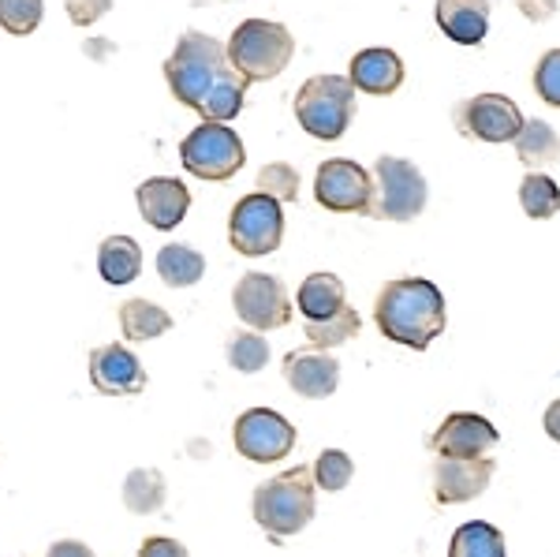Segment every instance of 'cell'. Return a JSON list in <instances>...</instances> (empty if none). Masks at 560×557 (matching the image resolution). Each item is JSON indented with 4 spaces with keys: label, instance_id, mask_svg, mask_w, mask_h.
<instances>
[{
    "label": "cell",
    "instance_id": "1f68e13d",
    "mask_svg": "<svg viewBox=\"0 0 560 557\" xmlns=\"http://www.w3.org/2000/svg\"><path fill=\"white\" fill-rule=\"evenodd\" d=\"M258 192L277 202H295L300 199V173L284 161H273L258 173Z\"/></svg>",
    "mask_w": 560,
    "mask_h": 557
},
{
    "label": "cell",
    "instance_id": "603a6c76",
    "mask_svg": "<svg viewBox=\"0 0 560 557\" xmlns=\"http://www.w3.org/2000/svg\"><path fill=\"white\" fill-rule=\"evenodd\" d=\"M516 154L527 165V173H538V169L560 161V139L557 131L549 128L546 120H527L523 131L516 135Z\"/></svg>",
    "mask_w": 560,
    "mask_h": 557
},
{
    "label": "cell",
    "instance_id": "8fae6325",
    "mask_svg": "<svg viewBox=\"0 0 560 557\" xmlns=\"http://www.w3.org/2000/svg\"><path fill=\"white\" fill-rule=\"evenodd\" d=\"M314 199L332 213H366L374 199V179L351 158H329L314 176Z\"/></svg>",
    "mask_w": 560,
    "mask_h": 557
},
{
    "label": "cell",
    "instance_id": "7402d4cb",
    "mask_svg": "<svg viewBox=\"0 0 560 557\" xmlns=\"http://www.w3.org/2000/svg\"><path fill=\"white\" fill-rule=\"evenodd\" d=\"M120 329L128 340L142 345V340L168 334V329H173V314L150 300H124L120 303Z\"/></svg>",
    "mask_w": 560,
    "mask_h": 557
},
{
    "label": "cell",
    "instance_id": "ba28073f",
    "mask_svg": "<svg viewBox=\"0 0 560 557\" xmlns=\"http://www.w3.org/2000/svg\"><path fill=\"white\" fill-rule=\"evenodd\" d=\"M229 240L232 251L247 258H261V255H273L284 240V206L269 195H243V199L232 206V218H229Z\"/></svg>",
    "mask_w": 560,
    "mask_h": 557
},
{
    "label": "cell",
    "instance_id": "836d02e7",
    "mask_svg": "<svg viewBox=\"0 0 560 557\" xmlns=\"http://www.w3.org/2000/svg\"><path fill=\"white\" fill-rule=\"evenodd\" d=\"M65 8L75 26H94L105 12H113V0H65Z\"/></svg>",
    "mask_w": 560,
    "mask_h": 557
},
{
    "label": "cell",
    "instance_id": "52a82bcc",
    "mask_svg": "<svg viewBox=\"0 0 560 557\" xmlns=\"http://www.w3.org/2000/svg\"><path fill=\"white\" fill-rule=\"evenodd\" d=\"M179 161H184V169L191 176L210 179V184H221V179L240 173L247 154H243L240 135L232 131L229 124L202 120L184 142H179Z\"/></svg>",
    "mask_w": 560,
    "mask_h": 557
},
{
    "label": "cell",
    "instance_id": "d590c367",
    "mask_svg": "<svg viewBox=\"0 0 560 557\" xmlns=\"http://www.w3.org/2000/svg\"><path fill=\"white\" fill-rule=\"evenodd\" d=\"M520 12L527 15L530 23H549L557 12V0H520Z\"/></svg>",
    "mask_w": 560,
    "mask_h": 557
},
{
    "label": "cell",
    "instance_id": "d6a6232c",
    "mask_svg": "<svg viewBox=\"0 0 560 557\" xmlns=\"http://www.w3.org/2000/svg\"><path fill=\"white\" fill-rule=\"evenodd\" d=\"M535 90L546 105L560 109V49H549L535 68Z\"/></svg>",
    "mask_w": 560,
    "mask_h": 557
},
{
    "label": "cell",
    "instance_id": "4fadbf2b",
    "mask_svg": "<svg viewBox=\"0 0 560 557\" xmlns=\"http://www.w3.org/2000/svg\"><path fill=\"white\" fill-rule=\"evenodd\" d=\"M497 464L490 456H438L433 464V498L438 506H464L490 490Z\"/></svg>",
    "mask_w": 560,
    "mask_h": 557
},
{
    "label": "cell",
    "instance_id": "cb8c5ba5",
    "mask_svg": "<svg viewBox=\"0 0 560 557\" xmlns=\"http://www.w3.org/2000/svg\"><path fill=\"white\" fill-rule=\"evenodd\" d=\"M158 274L168 289H191L195 281H202L206 258L187 244H168L158 251Z\"/></svg>",
    "mask_w": 560,
    "mask_h": 557
},
{
    "label": "cell",
    "instance_id": "44dd1931",
    "mask_svg": "<svg viewBox=\"0 0 560 557\" xmlns=\"http://www.w3.org/2000/svg\"><path fill=\"white\" fill-rule=\"evenodd\" d=\"M97 274L105 285H131L142 274V251L131 236H108L97 247Z\"/></svg>",
    "mask_w": 560,
    "mask_h": 557
},
{
    "label": "cell",
    "instance_id": "83f0119b",
    "mask_svg": "<svg viewBox=\"0 0 560 557\" xmlns=\"http://www.w3.org/2000/svg\"><path fill=\"white\" fill-rule=\"evenodd\" d=\"M520 206L535 221L553 218V213H560V187L546 173H527L520 184Z\"/></svg>",
    "mask_w": 560,
    "mask_h": 557
},
{
    "label": "cell",
    "instance_id": "30bf717a",
    "mask_svg": "<svg viewBox=\"0 0 560 557\" xmlns=\"http://www.w3.org/2000/svg\"><path fill=\"white\" fill-rule=\"evenodd\" d=\"M295 442H300L295 427L273 408H250L236 419V449L240 456L255 464L284 461V456H292Z\"/></svg>",
    "mask_w": 560,
    "mask_h": 557
},
{
    "label": "cell",
    "instance_id": "e0dca14e",
    "mask_svg": "<svg viewBox=\"0 0 560 557\" xmlns=\"http://www.w3.org/2000/svg\"><path fill=\"white\" fill-rule=\"evenodd\" d=\"M135 202H139L142 221H150L161 232H173L187 218V210H191V192L173 176H150L139 184Z\"/></svg>",
    "mask_w": 560,
    "mask_h": 557
},
{
    "label": "cell",
    "instance_id": "5bb4252c",
    "mask_svg": "<svg viewBox=\"0 0 560 557\" xmlns=\"http://www.w3.org/2000/svg\"><path fill=\"white\" fill-rule=\"evenodd\" d=\"M90 382L102 397H139L150 374L128 345H102L90 352Z\"/></svg>",
    "mask_w": 560,
    "mask_h": 557
},
{
    "label": "cell",
    "instance_id": "4316f807",
    "mask_svg": "<svg viewBox=\"0 0 560 557\" xmlns=\"http://www.w3.org/2000/svg\"><path fill=\"white\" fill-rule=\"evenodd\" d=\"M448 557H504V535L486 520L459 524L448 543Z\"/></svg>",
    "mask_w": 560,
    "mask_h": 557
},
{
    "label": "cell",
    "instance_id": "d4e9b609",
    "mask_svg": "<svg viewBox=\"0 0 560 557\" xmlns=\"http://www.w3.org/2000/svg\"><path fill=\"white\" fill-rule=\"evenodd\" d=\"M165 494H168L165 475L158 468H135L128 479H124V506L139 517L158 513V509L165 506Z\"/></svg>",
    "mask_w": 560,
    "mask_h": 557
},
{
    "label": "cell",
    "instance_id": "277c9868",
    "mask_svg": "<svg viewBox=\"0 0 560 557\" xmlns=\"http://www.w3.org/2000/svg\"><path fill=\"white\" fill-rule=\"evenodd\" d=\"M224 49H229V60L243 83H269L295 57L292 31L273 20H243Z\"/></svg>",
    "mask_w": 560,
    "mask_h": 557
},
{
    "label": "cell",
    "instance_id": "7a4b0ae2",
    "mask_svg": "<svg viewBox=\"0 0 560 557\" xmlns=\"http://www.w3.org/2000/svg\"><path fill=\"white\" fill-rule=\"evenodd\" d=\"M374 322L388 340L427 352L445 334V295L427 277H396L377 295Z\"/></svg>",
    "mask_w": 560,
    "mask_h": 557
},
{
    "label": "cell",
    "instance_id": "f1b7e54d",
    "mask_svg": "<svg viewBox=\"0 0 560 557\" xmlns=\"http://www.w3.org/2000/svg\"><path fill=\"white\" fill-rule=\"evenodd\" d=\"M224 352H229V363L236 367L240 374H255L269 363V340L261 334L243 329V334L229 337V348H224Z\"/></svg>",
    "mask_w": 560,
    "mask_h": 557
},
{
    "label": "cell",
    "instance_id": "9c48e42d",
    "mask_svg": "<svg viewBox=\"0 0 560 557\" xmlns=\"http://www.w3.org/2000/svg\"><path fill=\"white\" fill-rule=\"evenodd\" d=\"M232 303H236L240 318L258 334H269V329L292 322V300H288L284 285L273 274H258V269L243 274L236 281V292H232Z\"/></svg>",
    "mask_w": 560,
    "mask_h": 557
},
{
    "label": "cell",
    "instance_id": "8992f818",
    "mask_svg": "<svg viewBox=\"0 0 560 557\" xmlns=\"http://www.w3.org/2000/svg\"><path fill=\"white\" fill-rule=\"evenodd\" d=\"M427 176L408 158L382 154L374 165V199H370V218L382 221H415L427 210Z\"/></svg>",
    "mask_w": 560,
    "mask_h": 557
},
{
    "label": "cell",
    "instance_id": "ac0fdd59",
    "mask_svg": "<svg viewBox=\"0 0 560 557\" xmlns=\"http://www.w3.org/2000/svg\"><path fill=\"white\" fill-rule=\"evenodd\" d=\"M348 79H351V86L363 90V94H374V97L396 94L404 83V60L396 57L393 49H363L351 57Z\"/></svg>",
    "mask_w": 560,
    "mask_h": 557
},
{
    "label": "cell",
    "instance_id": "6da1fadb",
    "mask_svg": "<svg viewBox=\"0 0 560 557\" xmlns=\"http://www.w3.org/2000/svg\"><path fill=\"white\" fill-rule=\"evenodd\" d=\"M165 79L173 86L176 102L195 109L210 124H229L243 113L247 83L232 68L229 49L202 31H187L176 42L173 57L165 60Z\"/></svg>",
    "mask_w": 560,
    "mask_h": 557
},
{
    "label": "cell",
    "instance_id": "7c38bea8",
    "mask_svg": "<svg viewBox=\"0 0 560 557\" xmlns=\"http://www.w3.org/2000/svg\"><path fill=\"white\" fill-rule=\"evenodd\" d=\"M459 135L467 139H482V142H516V135L523 131V113L512 97L504 94H478L456 105L453 113Z\"/></svg>",
    "mask_w": 560,
    "mask_h": 557
},
{
    "label": "cell",
    "instance_id": "74e56055",
    "mask_svg": "<svg viewBox=\"0 0 560 557\" xmlns=\"http://www.w3.org/2000/svg\"><path fill=\"white\" fill-rule=\"evenodd\" d=\"M541 427H546V434L553 438V442H560V401H553L546 408V419H541Z\"/></svg>",
    "mask_w": 560,
    "mask_h": 557
},
{
    "label": "cell",
    "instance_id": "f546056e",
    "mask_svg": "<svg viewBox=\"0 0 560 557\" xmlns=\"http://www.w3.org/2000/svg\"><path fill=\"white\" fill-rule=\"evenodd\" d=\"M311 472H314V483H318V490L337 494V490H345L348 483H351V475H355V464H351V456L340 453V449H322Z\"/></svg>",
    "mask_w": 560,
    "mask_h": 557
},
{
    "label": "cell",
    "instance_id": "e575fe53",
    "mask_svg": "<svg viewBox=\"0 0 560 557\" xmlns=\"http://www.w3.org/2000/svg\"><path fill=\"white\" fill-rule=\"evenodd\" d=\"M139 557H191V554H187V546L176 543V538L150 535L147 543L139 546Z\"/></svg>",
    "mask_w": 560,
    "mask_h": 557
},
{
    "label": "cell",
    "instance_id": "484cf974",
    "mask_svg": "<svg viewBox=\"0 0 560 557\" xmlns=\"http://www.w3.org/2000/svg\"><path fill=\"white\" fill-rule=\"evenodd\" d=\"M359 326H363L359 311L345 303V307H340L337 314H329V318L303 322V334H306V340H311V348H322V352H329V348L348 345V340L359 334Z\"/></svg>",
    "mask_w": 560,
    "mask_h": 557
},
{
    "label": "cell",
    "instance_id": "8d00e7d4",
    "mask_svg": "<svg viewBox=\"0 0 560 557\" xmlns=\"http://www.w3.org/2000/svg\"><path fill=\"white\" fill-rule=\"evenodd\" d=\"M49 557H94V550L79 538H60V543L49 546Z\"/></svg>",
    "mask_w": 560,
    "mask_h": 557
},
{
    "label": "cell",
    "instance_id": "3957f363",
    "mask_svg": "<svg viewBox=\"0 0 560 557\" xmlns=\"http://www.w3.org/2000/svg\"><path fill=\"white\" fill-rule=\"evenodd\" d=\"M250 509H255V524L273 538L300 535L314 520V472L292 468L266 479L255 490Z\"/></svg>",
    "mask_w": 560,
    "mask_h": 557
},
{
    "label": "cell",
    "instance_id": "4dcf8cb0",
    "mask_svg": "<svg viewBox=\"0 0 560 557\" xmlns=\"http://www.w3.org/2000/svg\"><path fill=\"white\" fill-rule=\"evenodd\" d=\"M45 12V0H0V26L15 38H26V34L38 31Z\"/></svg>",
    "mask_w": 560,
    "mask_h": 557
},
{
    "label": "cell",
    "instance_id": "d6986e66",
    "mask_svg": "<svg viewBox=\"0 0 560 557\" xmlns=\"http://www.w3.org/2000/svg\"><path fill=\"white\" fill-rule=\"evenodd\" d=\"M433 15L456 45H482L490 34V0H438Z\"/></svg>",
    "mask_w": 560,
    "mask_h": 557
},
{
    "label": "cell",
    "instance_id": "2e32d148",
    "mask_svg": "<svg viewBox=\"0 0 560 557\" xmlns=\"http://www.w3.org/2000/svg\"><path fill=\"white\" fill-rule=\"evenodd\" d=\"M284 382L306 401L332 397L340 385V363L322 348H300L284 356Z\"/></svg>",
    "mask_w": 560,
    "mask_h": 557
},
{
    "label": "cell",
    "instance_id": "9a60e30c",
    "mask_svg": "<svg viewBox=\"0 0 560 557\" xmlns=\"http://www.w3.org/2000/svg\"><path fill=\"white\" fill-rule=\"evenodd\" d=\"M497 442H501L497 427L490 419L475 416V411H453L430 434V449L438 456H486Z\"/></svg>",
    "mask_w": 560,
    "mask_h": 557
},
{
    "label": "cell",
    "instance_id": "ffe728a7",
    "mask_svg": "<svg viewBox=\"0 0 560 557\" xmlns=\"http://www.w3.org/2000/svg\"><path fill=\"white\" fill-rule=\"evenodd\" d=\"M345 281L337 274H311L300 285V295H295V307L303 311L306 322H322L329 314H337L345 307Z\"/></svg>",
    "mask_w": 560,
    "mask_h": 557
},
{
    "label": "cell",
    "instance_id": "5b68a950",
    "mask_svg": "<svg viewBox=\"0 0 560 557\" xmlns=\"http://www.w3.org/2000/svg\"><path fill=\"white\" fill-rule=\"evenodd\" d=\"M295 116L303 131L322 142L340 139L355 120V86L348 76H314L295 94Z\"/></svg>",
    "mask_w": 560,
    "mask_h": 557
}]
</instances>
